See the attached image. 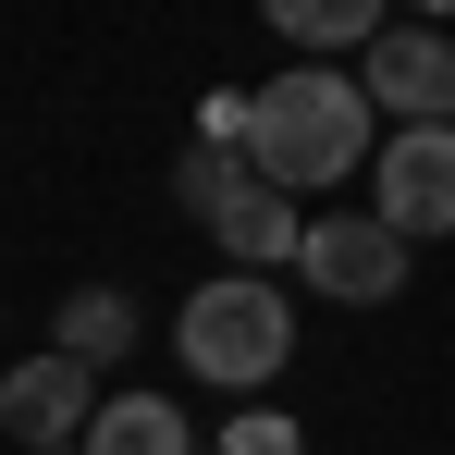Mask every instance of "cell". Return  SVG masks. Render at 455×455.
<instances>
[{
  "label": "cell",
  "instance_id": "cell-3",
  "mask_svg": "<svg viewBox=\"0 0 455 455\" xmlns=\"http://www.w3.org/2000/svg\"><path fill=\"white\" fill-rule=\"evenodd\" d=\"M370 185H381V234H406V246H431L455 234V124H406V136H381L370 148Z\"/></svg>",
  "mask_w": 455,
  "mask_h": 455
},
{
  "label": "cell",
  "instance_id": "cell-6",
  "mask_svg": "<svg viewBox=\"0 0 455 455\" xmlns=\"http://www.w3.org/2000/svg\"><path fill=\"white\" fill-rule=\"evenodd\" d=\"M86 419H99V370L75 357H25V370H0V431L25 455H75Z\"/></svg>",
  "mask_w": 455,
  "mask_h": 455
},
{
  "label": "cell",
  "instance_id": "cell-11",
  "mask_svg": "<svg viewBox=\"0 0 455 455\" xmlns=\"http://www.w3.org/2000/svg\"><path fill=\"white\" fill-rule=\"evenodd\" d=\"M246 185H259V172H246V160H234L222 136H197V148L172 160V197H185V210H197V222H210V210H234V197H246Z\"/></svg>",
  "mask_w": 455,
  "mask_h": 455
},
{
  "label": "cell",
  "instance_id": "cell-12",
  "mask_svg": "<svg viewBox=\"0 0 455 455\" xmlns=\"http://www.w3.org/2000/svg\"><path fill=\"white\" fill-rule=\"evenodd\" d=\"M222 455H307V431L283 406H246V419H222Z\"/></svg>",
  "mask_w": 455,
  "mask_h": 455
},
{
  "label": "cell",
  "instance_id": "cell-7",
  "mask_svg": "<svg viewBox=\"0 0 455 455\" xmlns=\"http://www.w3.org/2000/svg\"><path fill=\"white\" fill-rule=\"evenodd\" d=\"M75 455H197V431H185V406H172V394H111V406L86 419Z\"/></svg>",
  "mask_w": 455,
  "mask_h": 455
},
{
  "label": "cell",
  "instance_id": "cell-1",
  "mask_svg": "<svg viewBox=\"0 0 455 455\" xmlns=\"http://www.w3.org/2000/svg\"><path fill=\"white\" fill-rule=\"evenodd\" d=\"M370 148H381L370 99H357V75H332V62L271 75L259 99H246V136H234V160H246L271 197H320V185H345Z\"/></svg>",
  "mask_w": 455,
  "mask_h": 455
},
{
  "label": "cell",
  "instance_id": "cell-4",
  "mask_svg": "<svg viewBox=\"0 0 455 455\" xmlns=\"http://www.w3.org/2000/svg\"><path fill=\"white\" fill-rule=\"evenodd\" d=\"M296 271L332 307H381L394 283H406V234H381L370 210H320V222L296 234Z\"/></svg>",
  "mask_w": 455,
  "mask_h": 455
},
{
  "label": "cell",
  "instance_id": "cell-8",
  "mask_svg": "<svg viewBox=\"0 0 455 455\" xmlns=\"http://www.w3.org/2000/svg\"><path fill=\"white\" fill-rule=\"evenodd\" d=\"M271 12V37H296L307 62H332V50H370L381 25H394V0H259Z\"/></svg>",
  "mask_w": 455,
  "mask_h": 455
},
{
  "label": "cell",
  "instance_id": "cell-13",
  "mask_svg": "<svg viewBox=\"0 0 455 455\" xmlns=\"http://www.w3.org/2000/svg\"><path fill=\"white\" fill-rule=\"evenodd\" d=\"M443 12H455V0H406V25H443Z\"/></svg>",
  "mask_w": 455,
  "mask_h": 455
},
{
  "label": "cell",
  "instance_id": "cell-9",
  "mask_svg": "<svg viewBox=\"0 0 455 455\" xmlns=\"http://www.w3.org/2000/svg\"><path fill=\"white\" fill-rule=\"evenodd\" d=\"M210 234H222V259L234 271H271V259H296V197H271V185H246L234 210H210Z\"/></svg>",
  "mask_w": 455,
  "mask_h": 455
},
{
  "label": "cell",
  "instance_id": "cell-2",
  "mask_svg": "<svg viewBox=\"0 0 455 455\" xmlns=\"http://www.w3.org/2000/svg\"><path fill=\"white\" fill-rule=\"evenodd\" d=\"M172 357H185L197 381H222V394H259V381L296 357V307H283V283L210 271V283L185 296V320H172Z\"/></svg>",
  "mask_w": 455,
  "mask_h": 455
},
{
  "label": "cell",
  "instance_id": "cell-10",
  "mask_svg": "<svg viewBox=\"0 0 455 455\" xmlns=\"http://www.w3.org/2000/svg\"><path fill=\"white\" fill-rule=\"evenodd\" d=\"M50 332H62V345H50V357H75V370H111V357H124V345H136V296H111V283H75V296H62V320H50Z\"/></svg>",
  "mask_w": 455,
  "mask_h": 455
},
{
  "label": "cell",
  "instance_id": "cell-5",
  "mask_svg": "<svg viewBox=\"0 0 455 455\" xmlns=\"http://www.w3.org/2000/svg\"><path fill=\"white\" fill-rule=\"evenodd\" d=\"M357 99L394 111V124H455V37H431V25H381L370 50H357Z\"/></svg>",
  "mask_w": 455,
  "mask_h": 455
}]
</instances>
